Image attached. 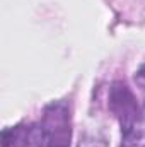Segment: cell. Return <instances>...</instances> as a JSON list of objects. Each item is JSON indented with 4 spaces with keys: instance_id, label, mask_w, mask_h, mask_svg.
<instances>
[{
    "instance_id": "obj_1",
    "label": "cell",
    "mask_w": 145,
    "mask_h": 147,
    "mask_svg": "<svg viewBox=\"0 0 145 147\" xmlns=\"http://www.w3.org/2000/svg\"><path fill=\"white\" fill-rule=\"evenodd\" d=\"M72 116L65 101L50 103L41 116V121L31 127L29 147H70Z\"/></svg>"
},
{
    "instance_id": "obj_2",
    "label": "cell",
    "mask_w": 145,
    "mask_h": 147,
    "mask_svg": "<svg viewBox=\"0 0 145 147\" xmlns=\"http://www.w3.org/2000/svg\"><path fill=\"white\" fill-rule=\"evenodd\" d=\"M142 106H138L135 94L123 82H113L109 87V110L119 120V123H126L132 120Z\"/></svg>"
},
{
    "instance_id": "obj_3",
    "label": "cell",
    "mask_w": 145,
    "mask_h": 147,
    "mask_svg": "<svg viewBox=\"0 0 145 147\" xmlns=\"http://www.w3.org/2000/svg\"><path fill=\"white\" fill-rule=\"evenodd\" d=\"M121 147H145V105L121 125Z\"/></svg>"
},
{
    "instance_id": "obj_4",
    "label": "cell",
    "mask_w": 145,
    "mask_h": 147,
    "mask_svg": "<svg viewBox=\"0 0 145 147\" xmlns=\"http://www.w3.org/2000/svg\"><path fill=\"white\" fill-rule=\"evenodd\" d=\"M31 128H26L22 125L5 128L2 132V147H24L29 146Z\"/></svg>"
},
{
    "instance_id": "obj_5",
    "label": "cell",
    "mask_w": 145,
    "mask_h": 147,
    "mask_svg": "<svg viewBox=\"0 0 145 147\" xmlns=\"http://www.w3.org/2000/svg\"><path fill=\"white\" fill-rule=\"evenodd\" d=\"M77 147H108V142L97 135H84L77 142Z\"/></svg>"
},
{
    "instance_id": "obj_6",
    "label": "cell",
    "mask_w": 145,
    "mask_h": 147,
    "mask_svg": "<svg viewBox=\"0 0 145 147\" xmlns=\"http://www.w3.org/2000/svg\"><path fill=\"white\" fill-rule=\"evenodd\" d=\"M135 84H137V87L145 94V63L135 72Z\"/></svg>"
}]
</instances>
